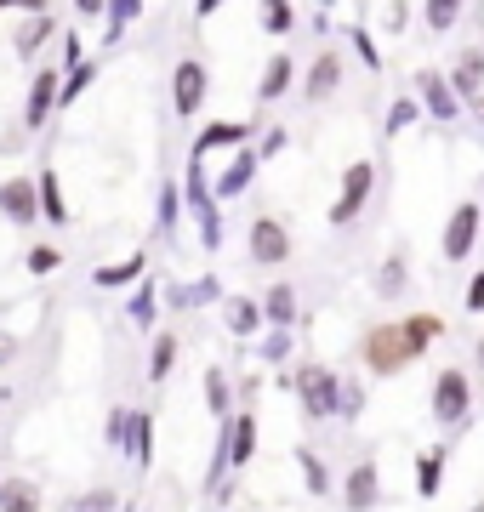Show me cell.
<instances>
[{"label":"cell","mask_w":484,"mask_h":512,"mask_svg":"<svg viewBox=\"0 0 484 512\" xmlns=\"http://www.w3.org/2000/svg\"><path fill=\"white\" fill-rule=\"evenodd\" d=\"M52 35H57V18H52V12H35V18H23V23H18V35H12V52L29 63V57H40V46H46Z\"/></svg>","instance_id":"cell-28"},{"label":"cell","mask_w":484,"mask_h":512,"mask_svg":"<svg viewBox=\"0 0 484 512\" xmlns=\"http://www.w3.org/2000/svg\"><path fill=\"white\" fill-rule=\"evenodd\" d=\"M416 120H428V114H422V103H416V97H393V109H388V120H382V131H388V137H399V131H410Z\"/></svg>","instance_id":"cell-44"},{"label":"cell","mask_w":484,"mask_h":512,"mask_svg":"<svg viewBox=\"0 0 484 512\" xmlns=\"http://www.w3.org/2000/svg\"><path fill=\"white\" fill-rule=\"evenodd\" d=\"M0 512H46L35 478H6L0 484Z\"/></svg>","instance_id":"cell-32"},{"label":"cell","mask_w":484,"mask_h":512,"mask_svg":"<svg viewBox=\"0 0 484 512\" xmlns=\"http://www.w3.org/2000/svg\"><path fill=\"white\" fill-rule=\"evenodd\" d=\"M262 387H268L262 376H240V387H234V399H240V410H251V404L262 399Z\"/></svg>","instance_id":"cell-51"},{"label":"cell","mask_w":484,"mask_h":512,"mask_svg":"<svg viewBox=\"0 0 484 512\" xmlns=\"http://www.w3.org/2000/svg\"><path fill=\"white\" fill-rule=\"evenodd\" d=\"M0 217L12 222L18 234H29V228L40 222V188H35V177H29V171L0 183Z\"/></svg>","instance_id":"cell-12"},{"label":"cell","mask_w":484,"mask_h":512,"mask_svg":"<svg viewBox=\"0 0 484 512\" xmlns=\"http://www.w3.org/2000/svg\"><path fill=\"white\" fill-rule=\"evenodd\" d=\"M12 353H18V342H12V336H0V365H6Z\"/></svg>","instance_id":"cell-56"},{"label":"cell","mask_w":484,"mask_h":512,"mask_svg":"<svg viewBox=\"0 0 484 512\" xmlns=\"http://www.w3.org/2000/svg\"><path fill=\"white\" fill-rule=\"evenodd\" d=\"M160 291H166V308L188 313V279H183V285H160Z\"/></svg>","instance_id":"cell-54"},{"label":"cell","mask_w":484,"mask_h":512,"mask_svg":"<svg viewBox=\"0 0 484 512\" xmlns=\"http://www.w3.org/2000/svg\"><path fill=\"white\" fill-rule=\"evenodd\" d=\"M0 484H6V478H0Z\"/></svg>","instance_id":"cell-59"},{"label":"cell","mask_w":484,"mask_h":512,"mask_svg":"<svg viewBox=\"0 0 484 512\" xmlns=\"http://www.w3.org/2000/svg\"><path fill=\"white\" fill-rule=\"evenodd\" d=\"M103 444L126 456V444H131V410L126 404H109V416H103Z\"/></svg>","instance_id":"cell-43"},{"label":"cell","mask_w":484,"mask_h":512,"mask_svg":"<svg viewBox=\"0 0 484 512\" xmlns=\"http://www.w3.org/2000/svg\"><path fill=\"white\" fill-rule=\"evenodd\" d=\"M450 86H456V97H462L467 114H484V52L479 46H462V52L450 57Z\"/></svg>","instance_id":"cell-13"},{"label":"cell","mask_w":484,"mask_h":512,"mask_svg":"<svg viewBox=\"0 0 484 512\" xmlns=\"http://www.w3.org/2000/svg\"><path fill=\"white\" fill-rule=\"evenodd\" d=\"M177 359H183V336L160 325V330L149 336V370H143V376H149V387H166L171 370H177Z\"/></svg>","instance_id":"cell-20"},{"label":"cell","mask_w":484,"mask_h":512,"mask_svg":"<svg viewBox=\"0 0 484 512\" xmlns=\"http://www.w3.org/2000/svg\"><path fill=\"white\" fill-rule=\"evenodd\" d=\"M183 205H188V211L211 205V177H205V160H188V171H183Z\"/></svg>","instance_id":"cell-42"},{"label":"cell","mask_w":484,"mask_h":512,"mask_svg":"<svg viewBox=\"0 0 484 512\" xmlns=\"http://www.w3.org/2000/svg\"><path fill=\"white\" fill-rule=\"evenodd\" d=\"M109 12V0H75V23H97Z\"/></svg>","instance_id":"cell-53"},{"label":"cell","mask_w":484,"mask_h":512,"mask_svg":"<svg viewBox=\"0 0 484 512\" xmlns=\"http://www.w3.org/2000/svg\"><path fill=\"white\" fill-rule=\"evenodd\" d=\"M336 495H342V512H376L382 507V467H376L371 456L348 461V473H342Z\"/></svg>","instance_id":"cell-10"},{"label":"cell","mask_w":484,"mask_h":512,"mask_svg":"<svg viewBox=\"0 0 484 512\" xmlns=\"http://www.w3.org/2000/svg\"><path fill=\"white\" fill-rule=\"evenodd\" d=\"M410 12H416L410 0H388V6H382V29H388V35L399 40V35L410 29Z\"/></svg>","instance_id":"cell-47"},{"label":"cell","mask_w":484,"mask_h":512,"mask_svg":"<svg viewBox=\"0 0 484 512\" xmlns=\"http://www.w3.org/2000/svg\"><path fill=\"white\" fill-rule=\"evenodd\" d=\"M257 23L274 40H285V35H297L302 18H297V6H291V0H257Z\"/></svg>","instance_id":"cell-33"},{"label":"cell","mask_w":484,"mask_h":512,"mask_svg":"<svg viewBox=\"0 0 484 512\" xmlns=\"http://www.w3.org/2000/svg\"><path fill=\"white\" fill-rule=\"evenodd\" d=\"M342 80H348V57L336 52V46L314 52V57H308V69H302V103H308V109L331 103V97L342 92Z\"/></svg>","instance_id":"cell-9"},{"label":"cell","mask_w":484,"mask_h":512,"mask_svg":"<svg viewBox=\"0 0 484 512\" xmlns=\"http://www.w3.org/2000/svg\"><path fill=\"white\" fill-rule=\"evenodd\" d=\"M291 256H297V239L280 217H251V228H245V262L251 268H285Z\"/></svg>","instance_id":"cell-7"},{"label":"cell","mask_w":484,"mask_h":512,"mask_svg":"<svg viewBox=\"0 0 484 512\" xmlns=\"http://www.w3.org/2000/svg\"><path fill=\"white\" fill-rule=\"evenodd\" d=\"M251 143V120H205L194 131V143H188V160H205V154H234V148Z\"/></svg>","instance_id":"cell-15"},{"label":"cell","mask_w":484,"mask_h":512,"mask_svg":"<svg viewBox=\"0 0 484 512\" xmlns=\"http://www.w3.org/2000/svg\"><path fill=\"white\" fill-rule=\"evenodd\" d=\"M75 63H86V40H80V29H69V35H63V57H57V69H75Z\"/></svg>","instance_id":"cell-49"},{"label":"cell","mask_w":484,"mask_h":512,"mask_svg":"<svg viewBox=\"0 0 484 512\" xmlns=\"http://www.w3.org/2000/svg\"><path fill=\"white\" fill-rule=\"evenodd\" d=\"M467 0H422V23H428L433 35H450L456 23H462Z\"/></svg>","instance_id":"cell-38"},{"label":"cell","mask_w":484,"mask_h":512,"mask_svg":"<svg viewBox=\"0 0 484 512\" xmlns=\"http://www.w3.org/2000/svg\"><path fill=\"white\" fill-rule=\"evenodd\" d=\"M291 348H297V330H274V325H268L257 336V365H285Z\"/></svg>","instance_id":"cell-37"},{"label":"cell","mask_w":484,"mask_h":512,"mask_svg":"<svg viewBox=\"0 0 484 512\" xmlns=\"http://www.w3.org/2000/svg\"><path fill=\"white\" fill-rule=\"evenodd\" d=\"M359 365L371 370L376 382H399L410 365H416V348L399 319H376V325L359 330Z\"/></svg>","instance_id":"cell-1"},{"label":"cell","mask_w":484,"mask_h":512,"mask_svg":"<svg viewBox=\"0 0 484 512\" xmlns=\"http://www.w3.org/2000/svg\"><path fill=\"white\" fill-rule=\"evenodd\" d=\"M445 444L439 450H416V495L422 501H439V490H445Z\"/></svg>","instance_id":"cell-30"},{"label":"cell","mask_w":484,"mask_h":512,"mask_svg":"<svg viewBox=\"0 0 484 512\" xmlns=\"http://www.w3.org/2000/svg\"><path fill=\"white\" fill-rule=\"evenodd\" d=\"M467 512H484V501H479V507H467Z\"/></svg>","instance_id":"cell-57"},{"label":"cell","mask_w":484,"mask_h":512,"mask_svg":"<svg viewBox=\"0 0 484 512\" xmlns=\"http://www.w3.org/2000/svg\"><path fill=\"white\" fill-rule=\"evenodd\" d=\"M23 268H29L35 279H46V274L63 268V251H57V245H29V251H23Z\"/></svg>","instance_id":"cell-45"},{"label":"cell","mask_w":484,"mask_h":512,"mask_svg":"<svg viewBox=\"0 0 484 512\" xmlns=\"http://www.w3.org/2000/svg\"><path fill=\"white\" fill-rule=\"evenodd\" d=\"M410 97L422 103V114L428 120H439V126H456L462 120V97H456V86H450V74L445 69H433V63H422V69L410 74Z\"/></svg>","instance_id":"cell-5"},{"label":"cell","mask_w":484,"mask_h":512,"mask_svg":"<svg viewBox=\"0 0 484 512\" xmlns=\"http://www.w3.org/2000/svg\"><path fill=\"white\" fill-rule=\"evenodd\" d=\"M297 473H302V490L314 495V501H325V495H336V478H331V461L319 456L314 444H297Z\"/></svg>","instance_id":"cell-26"},{"label":"cell","mask_w":484,"mask_h":512,"mask_svg":"<svg viewBox=\"0 0 484 512\" xmlns=\"http://www.w3.org/2000/svg\"><path fill=\"white\" fill-rule=\"evenodd\" d=\"M462 308L473 313V319H484V268L473 279H467V291H462Z\"/></svg>","instance_id":"cell-50"},{"label":"cell","mask_w":484,"mask_h":512,"mask_svg":"<svg viewBox=\"0 0 484 512\" xmlns=\"http://www.w3.org/2000/svg\"><path fill=\"white\" fill-rule=\"evenodd\" d=\"M97 80V57H86V63H75V69H63V92H57V109H75L80 97H86V86Z\"/></svg>","instance_id":"cell-36"},{"label":"cell","mask_w":484,"mask_h":512,"mask_svg":"<svg viewBox=\"0 0 484 512\" xmlns=\"http://www.w3.org/2000/svg\"><path fill=\"white\" fill-rule=\"evenodd\" d=\"M376 160H354L348 171H342V188H336V200H331V211H325V222H331L336 234L342 228H354L365 211H371V200H376Z\"/></svg>","instance_id":"cell-4"},{"label":"cell","mask_w":484,"mask_h":512,"mask_svg":"<svg viewBox=\"0 0 484 512\" xmlns=\"http://www.w3.org/2000/svg\"><path fill=\"white\" fill-rule=\"evenodd\" d=\"M200 399H205V410H211V421H228L234 410H240V399H234V376H228L223 365H205Z\"/></svg>","instance_id":"cell-22"},{"label":"cell","mask_w":484,"mask_h":512,"mask_svg":"<svg viewBox=\"0 0 484 512\" xmlns=\"http://www.w3.org/2000/svg\"><path fill=\"white\" fill-rule=\"evenodd\" d=\"M223 6H228V0H194V18H200V23H211L217 12H223Z\"/></svg>","instance_id":"cell-55"},{"label":"cell","mask_w":484,"mask_h":512,"mask_svg":"<svg viewBox=\"0 0 484 512\" xmlns=\"http://www.w3.org/2000/svg\"><path fill=\"white\" fill-rule=\"evenodd\" d=\"M262 319L274 330H297L302 325V302H297V285L291 279H274V285H262Z\"/></svg>","instance_id":"cell-17"},{"label":"cell","mask_w":484,"mask_h":512,"mask_svg":"<svg viewBox=\"0 0 484 512\" xmlns=\"http://www.w3.org/2000/svg\"><path fill=\"white\" fill-rule=\"evenodd\" d=\"M342 35H348V52H354L359 69H365V74H382V46L371 40V29H365V23H348Z\"/></svg>","instance_id":"cell-35"},{"label":"cell","mask_w":484,"mask_h":512,"mask_svg":"<svg viewBox=\"0 0 484 512\" xmlns=\"http://www.w3.org/2000/svg\"><path fill=\"white\" fill-rule=\"evenodd\" d=\"M365 404H371V387L359 382V376H342V393H336V421H365Z\"/></svg>","instance_id":"cell-34"},{"label":"cell","mask_w":484,"mask_h":512,"mask_svg":"<svg viewBox=\"0 0 484 512\" xmlns=\"http://www.w3.org/2000/svg\"><path fill=\"white\" fill-rule=\"evenodd\" d=\"M257 171H262V160H257V148H234L228 154V165L211 177V200L217 205H228V200H240V194H251V183H257Z\"/></svg>","instance_id":"cell-14"},{"label":"cell","mask_w":484,"mask_h":512,"mask_svg":"<svg viewBox=\"0 0 484 512\" xmlns=\"http://www.w3.org/2000/svg\"><path fill=\"white\" fill-rule=\"evenodd\" d=\"M405 291H410V256L388 251L382 262H376V274H371V296L376 302H393V296H405Z\"/></svg>","instance_id":"cell-23"},{"label":"cell","mask_w":484,"mask_h":512,"mask_svg":"<svg viewBox=\"0 0 484 512\" xmlns=\"http://www.w3.org/2000/svg\"><path fill=\"white\" fill-rule=\"evenodd\" d=\"M137 279H149V256L143 251L120 256V262H103V268L92 274V285L97 291H126V285H137Z\"/></svg>","instance_id":"cell-24"},{"label":"cell","mask_w":484,"mask_h":512,"mask_svg":"<svg viewBox=\"0 0 484 512\" xmlns=\"http://www.w3.org/2000/svg\"><path fill=\"white\" fill-rule=\"evenodd\" d=\"M57 92H63V69L57 63H40L29 74V97H23V131H40L57 114Z\"/></svg>","instance_id":"cell-11"},{"label":"cell","mask_w":484,"mask_h":512,"mask_svg":"<svg viewBox=\"0 0 484 512\" xmlns=\"http://www.w3.org/2000/svg\"><path fill=\"white\" fill-rule=\"evenodd\" d=\"M325 6H331V0H325Z\"/></svg>","instance_id":"cell-58"},{"label":"cell","mask_w":484,"mask_h":512,"mask_svg":"<svg viewBox=\"0 0 484 512\" xmlns=\"http://www.w3.org/2000/svg\"><path fill=\"white\" fill-rule=\"evenodd\" d=\"M405 325V336H410V348H416V359H428L433 353V342H445V313H433V308H422V313H405L399 319Z\"/></svg>","instance_id":"cell-25"},{"label":"cell","mask_w":484,"mask_h":512,"mask_svg":"<svg viewBox=\"0 0 484 512\" xmlns=\"http://www.w3.org/2000/svg\"><path fill=\"white\" fill-rule=\"evenodd\" d=\"M205 103H211V69L200 57H177V69H171V114L177 120H200Z\"/></svg>","instance_id":"cell-8"},{"label":"cell","mask_w":484,"mask_h":512,"mask_svg":"<svg viewBox=\"0 0 484 512\" xmlns=\"http://www.w3.org/2000/svg\"><path fill=\"white\" fill-rule=\"evenodd\" d=\"M63 512H120V490H109V484H92V490H80L63 501Z\"/></svg>","instance_id":"cell-39"},{"label":"cell","mask_w":484,"mask_h":512,"mask_svg":"<svg viewBox=\"0 0 484 512\" xmlns=\"http://www.w3.org/2000/svg\"><path fill=\"white\" fill-rule=\"evenodd\" d=\"M285 148H291V131H285V126H268V131H262V148H257V160H262V165H268V160H280Z\"/></svg>","instance_id":"cell-48"},{"label":"cell","mask_w":484,"mask_h":512,"mask_svg":"<svg viewBox=\"0 0 484 512\" xmlns=\"http://www.w3.org/2000/svg\"><path fill=\"white\" fill-rule=\"evenodd\" d=\"M126 319H131L137 330H149V336L160 330V325H154V319H160V285H154V279H137V285H131Z\"/></svg>","instance_id":"cell-29"},{"label":"cell","mask_w":484,"mask_h":512,"mask_svg":"<svg viewBox=\"0 0 484 512\" xmlns=\"http://www.w3.org/2000/svg\"><path fill=\"white\" fill-rule=\"evenodd\" d=\"M291 376V399L302 404V421H336V393H342V370L319 365V359H302V365L285 370Z\"/></svg>","instance_id":"cell-2"},{"label":"cell","mask_w":484,"mask_h":512,"mask_svg":"<svg viewBox=\"0 0 484 512\" xmlns=\"http://www.w3.org/2000/svg\"><path fill=\"white\" fill-rule=\"evenodd\" d=\"M194 222H200V245H205V256H217V251H223V205H217V200L200 205V211H194Z\"/></svg>","instance_id":"cell-41"},{"label":"cell","mask_w":484,"mask_h":512,"mask_svg":"<svg viewBox=\"0 0 484 512\" xmlns=\"http://www.w3.org/2000/svg\"><path fill=\"white\" fill-rule=\"evenodd\" d=\"M177 217H183V183H171V177H166V183H160V194H154V222L171 234V228H177Z\"/></svg>","instance_id":"cell-40"},{"label":"cell","mask_w":484,"mask_h":512,"mask_svg":"<svg viewBox=\"0 0 484 512\" xmlns=\"http://www.w3.org/2000/svg\"><path fill=\"white\" fill-rule=\"evenodd\" d=\"M262 450V427H257V410H234L228 416V467L240 473V467H251Z\"/></svg>","instance_id":"cell-16"},{"label":"cell","mask_w":484,"mask_h":512,"mask_svg":"<svg viewBox=\"0 0 484 512\" xmlns=\"http://www.w3.org/2000/svg\"><path fill=\"white\" fill-rule=\"evenodd\" d=\"M211 302H223V279L217 274L188 279V308H211Z\"/></svg>","instance_id":"cell-46"},{"label":"cell","mask_w":484,"mask_h":512,"mask_svg":"<svg viewBox=\"0 0 484 512\" xmlns=\"http://www.w3.org/2000/svg\"><path fill=\"white\" fill-rule=\"evenodd\" d=\"M428 416L439 421V427H467L473 421V376H467L462 365H445L439 376H433L428 387Z\"/></svg>","instance_id":"cell-3"},{"label":"cell","mask_w":484,"mask_h":512,"mask_svg":"<svg viewBox=\"0 0 484 512\" xmlns=\"http://www.w3.org/2000/svg\"><path fill=\"white\" fill-rule=\"evenodd\" d=\"M291 86H297V57L291 52H268L262 57V74H257V103H280Z\"/></svg>","instance_id":"cell-19"},{"label":"cell","mask_w":484,"mask_h":512,"mask_svg":"<svg viewBox=\"0 0 484 512\" xmlns=\"http://www.w3.org/2000/svg\"><path fill=\"white\" fill-rule=\"evenodd\" d=\"M0 12H23V18H35V12H52V0H0Z\"/></svg>","instance_id":"cell-52"},{"label":"cell","mask_w":484,"mask_h":512,"mask_svg":"<svg viewBox=\"0 0 484 512\" xmlns=\"http://www.w3.org/2000/svg\"><path fill=\"white\" fill-rule=\"evenodd\" d=\"M154 433H160V416L154 410H131V444H126V456L149 473L154 467Z\"/></svg>","instance_id":"cell-27"},{"label":"cell","mask_w":484,"mask_h":512,"mask_svg":"<svg viewBox=\"0 0 484 512\" xmlns=\"http://www.w3.org/2000/svg\"><path fill=\"white\" fill-rule=\"evenodd\" d=\"M223 330L234 336V342H257L262 330H268L257 296H223Z\"/></svg>","instance_id":"cell-18"},{"label":"cell","mask_w":484,"mask_h":512,"mask_svg":"<svg viewBox=\"0 0 484 512\" xmlns=\"http://www.w3.org/2000/svg\"><path fill=\"white\" fill-rule=\"evenodd\" d=\"M143 6H149V0H109V12H103V46H109V52L131 35V23L143 18Z\"/></svg>","instance_id":"cell-31"},{"label":"cell","mask_w":484,"mask_h":512,"mask_svg":"<svg viewBox=\"0 0 484 512\" xmlns=\"http://www.w3.org/2000/svg\"><path fill=\"white\" fill-rule=\"evenodd\" d=\"M479 239H484V200L450 205L445 234H439V262H467V256L479 251Z\"/></svg>","instance_id":"cell-6"},{"label":"cell","mask_w":484,"mask_h":512,"mask_svg":"<svg viewBox=\"0 0 484 512\" xmlns=\"http://www.w3.org/2000/svg\"><path fill=\"white\" fill-rule=\"evenodd\" d=\"M35 188H40V222H52V228H69V222H75V211H69L63 177H57L52 165H40V171H35Z\"/></svg>","instance_id":"cell-21"}]
</instances>
